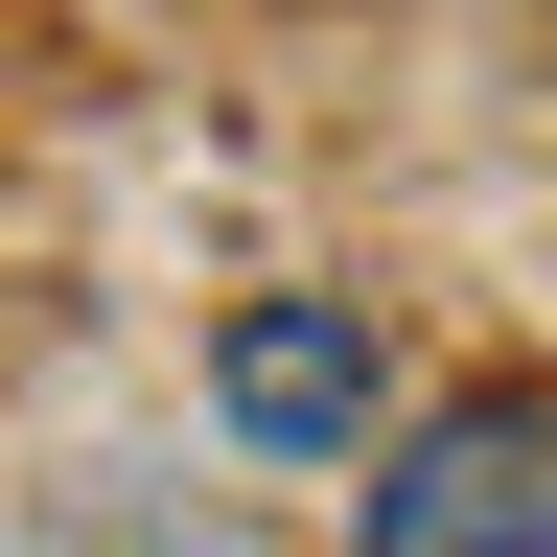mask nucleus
Masks as SVG:
<instances>
[{
	"label": "nucleus",
	"instance_id": "f257e3e1",
	"mask_svg": "<svg viewBox=\"0 0 557 557\" xmlns=\"http://www.w3.org/2000/svg\"><path fill=\"white\" fill-rule=\"evenodd\" d=\"M372 557H557V418H418L372 465Z\"/></svg>",
	"mask_w": 557,
	"mask_h": 557
},
{
	"label": "nucleus",
	"instance_id": "f03ea898",
	"mask_svg": "<svg viewBox=\"0 0 557 557\" xmlns=\"http://www.w3.org/2000/svg\"><path fill=\"white\" fill-rule=\"evenodd\" d=\"M209 395H233V442H278V465H348V442H372V325H348V302H233Z\"/></svg>",
	"mask_w": 557,
	"mask_h": 557
}]
</instances>
